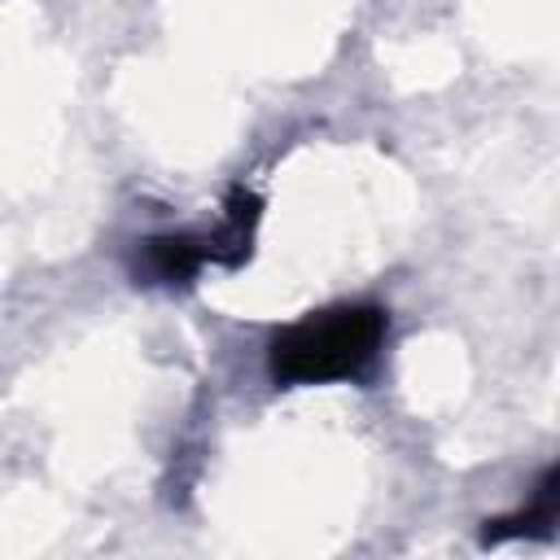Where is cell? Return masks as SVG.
Segmentation results:
<instances>
[{
    "label": "cell",
    "instance_id": "4",
    "mask_svg": "<svg viewBox=\"0 0 560 560\" xmlns=\"http://www.w3.org/2000/svg\"><path fill=\"white\" fill-rule=\"evenodd\" d=\"M556 512H560V472H556V468H547V472H542V481L534 486L529 503H525L521 512H512V516L486 521V534H481V538H486V542H508V538H542V534H551Z\"/></svg>",
    "mask_w": 560,
    "mask_h": 560
},
{
    "label": "cell",
    "instance_id": "1",
    "mask_svg": "<svg viewBox=\"0 0 560 560\" xmlns=\"http://www.w3.org/2000/svg\"><path fill=\"white\" fill-rule=\"evenodd\" d=\"M389 332V315L372 302L315 311L271 337L267 368L280 385H328L363 376Z\"/></svg>",
    "mask_w": 560,
    "mask_h": 560
},
{
    "label": "cell",
    "instance_id": "2",
    "mask_svg": "<svg viewBox=\"0 0 560 560\" xmlns=\"http://www.w3.org/2000/svg\"><path fill=\"white\" fill-rule=\"evenodd\" d=\"M206 262H214L210 236L162 232V236L140 241V249H136V280L162 284V289H179V284H192V276H197Z\"/></svg>",
    "mask_w": 560,
    "mask_h": 560
},
{
    "label": "cell",
    "instance_id": "3",
    "mask_svg": "<svg viewBox=\"0 0 560 560\" xmlns=\"http://www.w3.org/2000/svg\"><path fill=\"white\" fill-rule=\"evenodd\" d=\"M258 219H262V201L249 188H232V197L223 206V223L210 232V254L219 267H241L249 258Z\"/></svg>",
    "mask_w": 560,
    "mask_h": 560
}]
</instances>
